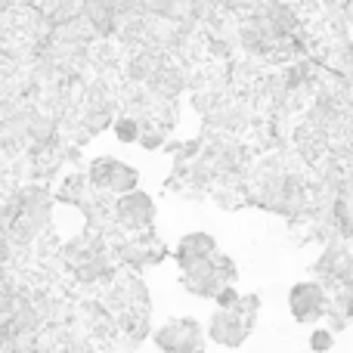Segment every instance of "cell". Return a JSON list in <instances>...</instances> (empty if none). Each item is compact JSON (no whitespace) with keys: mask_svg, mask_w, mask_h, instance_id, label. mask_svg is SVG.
<instances>
[{"mask_svg":"<svg viewBox=\"0 0 353 353\" xmlns=\"http://www.w3.org/2000/svg\"><path fill=\"white\" fill-rule=\"evenodd\" d=\"M87 183L97 195H124L140 186V171L115 155H99L87 165Z\"/></svg>","mask_w":353,"mask_h":353,"instance_id":"cell-2","label":"cell"},{"mask_svg":"<svg viewBox=\"0 0 353 353\" xmlns=\"http://www.w3.org/2000/svg\"><path fill=\"white\" fill-rule=\"evenodd\" d=\"M217 251H220L217 239H214L211 232H186V236L176 242V248H174V261H176V267H180V273H183V270L208 261V257L217 254Z\"/></svg>","mask_w":353,"mask_h":353,"instance_id":"cell-7","label":"cell"},{"mask_svg":"<svg viewBox=\"0 0 353 353\" xmlns=\"http://www.w3.org/2000/svg\"><path fill=\"white\" fill-rule=\"evenodd\" d=\"M335 347V332L329 329V325H316V329L310 332V350L313 353H329Z\"/></svg>","mask_w":353,"mask_h":353,"instance_id":"cell-9","label":"cell"},{"mask_svg":"<svg viewBox=\"0 0 353 353\" xmlns=\"http://www.w3.org/2000/svg\"><path fill=\"white\" fill-rule=\"evenodd\" d=\"M205 338L208 332L192 316L171 319L152 332V344L159 347V353H205Z\"/></svg>","mask_w":353,"mask_h":353,"instance_id":"cell-5","label":"cell"},{"mask_svg":"<svg viewBox=\"0 0 353 353\" xmlns=\"http://www.w3.org/2000/svg\"><path fill=\"white\" fill-rule=\"evenodd\" d=\"M332 304H335V301H332V292L319 279L294 282L292 292H288V310H292V316L304 325L325 319L332 310Z\"/></svg>","mask_w":353,"mask_h":353,"instance_id":"cell-6","label":"cell"},{"mask_svg":"<svg viewBox=\"0 0 353 353\" xmlns=\"http://www.w3.org/2000/svg\"><path fill=\"white\" fill-rule=\"evenodd\" d=\"M239 298H242V294L236 292V285H226V288H220V292L214 294V304L217 307H236Z\"/></svg>","mask_w":353,"mask_h":353,"instance_id":"cell-10","label":"cell"},{"mask_svg":"<svg viewBox=\"0 0 353 353\" xmlns=\"http://www.w3.org/2000/svg\"><path fill=\"white\" fill-rule=\"evenodd\" d=\"M236 276H239V270H236V263H232V257L217 251V254H211L208 261L183 270V288H186L189 294H195V298L214 301V294H217L220 288L236 285Z\"/></svg>","mask_w":353,"mask_h":353,"instance_id":"cell-1","label":"cell"},{"mask_svg":"<svg viewBox=\"0 0 353 353\" xmlns=\"http://www.w3.org/2000/svg\"><path fill=\"white\" fill-rule=\"evenodd\" d=\"M112 134H115L118 143H128V146H134V143H140L143 124H140V118L121 112V115H115V121H112Z\"/></svg>","mask_w":353,"mask_h":353,"instance_id":"cell-8","label":"cell"},{"mask_svg":"<svg viewBox=\"0 0 353 353\" xmlns=\"http://www.w3.org/2000/svg\"><path fill=\"white\" fill-rule=\"evenodd\" d=\"M112 220L118 223V230L130 232V236H140L149 232L155 223V201L149 192H143L140 186L130 189L124 195H115L112 201Z\"/></svg>","mask_w":353,"mask_h":353,"instance_id":"cell-4","label":"cell"},{"mask_svg":"<svg viewBox=\"0 0 353 353\" xmlns=\"http://www.w3.org/2000/svg\"><path fill=\"white\" fill-rule=\"evenodd\" d=\"M254 319H257L254 313H248L242 304L217 307V310L211 313V319H208L205 332H208V338H211L214 344L236 350L251 338V332H254Z\"/></svg>","mask_w":353,"mask_h":353,"instance_id":"cell-3","label":"cell"}]
</instances>
